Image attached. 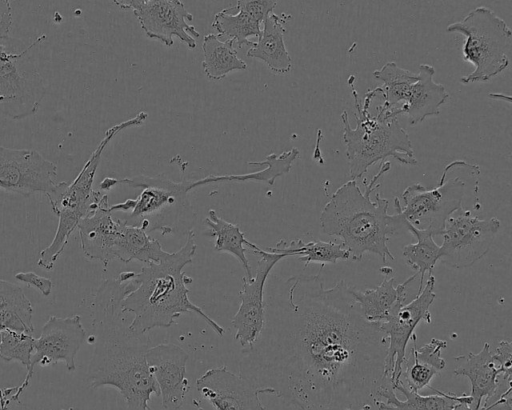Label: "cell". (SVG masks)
<instances>
[{
	"mask_svg": "<svg viewBox=\"0 0 512 410\" xmlns=\"http://www.w3.org/2000/svg\"><path fill=\"white\" fill-rule=\"evenodd\" d=\"M449 167L444 168L436 187L427 189L420 183L408 186L402 193L403 217L415 228L442 235L447 219L462 209L466 182L459 177L448 178Z\"/></svg>",
	"mask_w": 512,
	"mask_h": 410,
	"instance_id": "cell-10",
	"label": "cell"
},
{
	"mask_svg": "<svg viewBox=\"0 0 512 410\" xmlns=\"http://www.w3.org/2000/svg\"><path fill=\"white\" fill-rule=\"evenodd\" d=\"M407 232L411 233L416 239V243L407 244L403 247V257L406 264L420 276L418 292L423 288L424 275L428 272L429 276L436 263L440 259V246L434 241L433 233L429 230H420L406 222Z\"/></svg>",
	"mask_w": 512,
	"mask_h": 410,
	"instance_id": "cell-33",
	"label": "cell"
},
{
	"mask_svg": "<svg viewBox=\"0 0 512 410\" xmlns=\"http://www.w3.org/2000/svg\"><path fill=\"white\" fill-rule=\"evenodd\" d=\"M195 233H186L184 245L176 252L167 255L158 263L143 266L135 272L137 287L122 301V311L133 313L129 327L142 334L154 328H169L183 313L193 312L219 336L225 329L209 317L199 306L189 299L188 284L193 279L183 269L193 262L196 253Z\"/></svg>",
	"mask_w": 512,
	"mask_h": 410,
	"instance_id": "cell-4",
	"label": "cell"
},
{
	"mask_svg": "<svg viewBox=\"0 0 512 410\" xmlns=\"http://www.w3.org/2000/svg\"><path fill=\"white\" fill-rule=\"evenodd\" d=\"M196 388L216 410H266L259 397L262 390L226 366L207 370Z\"/></svg>",
	"mask_w": 512,
	"mask_h": 410,
	"instance_id": "cell-17",
	"label": "cell"
},
{
	"mask_svg": "<svg viewBox=\"0 0 512 410\" xmlns=\"http://www.w3.org/2000/svg\"><path fill=\"white\" fill-rule=\"evenodd\" d=\"M0 339H1V331H0Z\"/></svg>",
	"mask_w": 512,
	"mask_h": 410,
	"instance_id": "cell-40",
	"label": "cell"
},
{
	"mask_svg": "<svg viewBox=\"0 0 512 410\" xmlns=\"http://www.w3.org/2000/svg\"><path fill=\"white\" fill-rule=\"evenodd\" d=\"M435 68L420 64L418 80L413 84L406 103L400 106L401 115H406L410 125H417L427 117L440 114V106L449 99L444 85L433 79Z\"/></svg>",
	"mask_w": 512,
	"mask_h": 410,
	"instance_id": "cell-22",
	"label": "cell"
},
{
	"mask_svg": "<svg viewBox=\"0 0 512 410\" xmlns=\"http://www.w3.org/2000/svg\"><path fill=\"white\" fill-rule=\"evenodd\" d=\"M34 342L35 338L31 334L1 330L0 358L6 362L18 361L29 371Z\"/></svg>",
	"mask_w": 512,
	"mask_h": 410,
	"instance_id": "cell-34",
	"label": "cell"
},
{
	"mask_svg": "<svg viewBox=\"0 0 512 410\" xmlns=\"http://www.w3.org/2000/svg\"><path fill=\"white\" fill-rule=\"evenodd\" d=\"M268 251L282 253L288 256H297L305 267L310 263L335 264L339 260L350 259V253L344 244L335 241L311 240L304 242L302 239H294L289 243L280 240L275 247L267 248Z\"/></svg>",
	"mask_w": 512,
	"mask_h": 410,
	"instance_id": "cell-30",
	"label": "cell"
},
{
	"mask_svg": "<svg viewBox=\"0 0 512 410\" xmlns=\"http://www.w3.org/2000/svg\"><path fill=\"white\" fill-rule=\"evenodd\" d=\"M188 353L172 343L152 346L146 353V362L153 376L162 406L166 410H178L182 407L190 390L186 377Z\"/></svg>",
	"mask_w": 512,
	"mask_h": 410,
	"instance_id": "cell-18",
	"label": "cell"
},
{
	"mask_svg": "<svg viewBox=\"0 0 512 410\" xmlns=\"http://www.w3.org/2000/svg\"><path fill=\"white\" fill-rule=\"evenodd\" d=\"M204 222L207 225L205 235L215 238V251L232 254L241 263L246 274L245 277L251 279L253 277L252 269L245 253L248 240L239 226L224 220L213 209L208 211Z\"/></svg>",
	"mask_w": 512,
	"mask_h": 410,
	"instance_id": "cell-32",
	"label": "cell"
},
{
	"mask_svg": "<svg viewBox=\"0 0 512 410\" xmlns=\"http://www.w3.org/2000/svg\"><path fill=\"white\" fill-rule=\"evenodd\" d=\"M389 161L382 162L377 174L362 192L356 180L341 185L325 204L320 215V226L324 234L339 237L350 253V259L361 261L365 253L378 255L383 262L394 260L387 245L393 235L407 232L406 222L400 212V201L394 199L396 213L388 214L389 201L376 193L378 179L390 170Z\"/></svg>",
	"mask_w": 512,
	"mask_h": 410,
	"instance_id": "cell-3",
	"label": "cell"
},
{
	"mask_svg": "<svg viewBox=\"0 0 512 410\" xmlns=\"http://www.w3.org/2000/svg\"><path fill=\"white\" fill-rule=\"evenodd\" d=\"M470 405L471 397L469 395L462 394L460 400L455 404L452 410H474Z\"/></svg>",
	"mask_w": 512,
	"mask_h": 410,
	"instance_id": "cell-38",
	"label": "cell"
},
{
	"mask_svg": "<svg viewBox=\"0 0 512 410\" xmlns=\"http://www.w3.org/2000/svg\"><path fill=\"white\" fill-rule=\"evenodd\" d=\"M68 410H74L73 408H69Z\"/></svg>",
	"mask_w": 512,
	"mask_h": 410,
	"instance_id": "cell-39",
	"label": "cell"
},
{
	"mask_svg": "<svg viewBox=\"0 0 512 410\" xmlns=\"http://www.w3.org/2000/svg\"><path fill=\"white\" fill-rule=\"evenodd\" d=\"M290 15L271 13L263 21L257 42L247 51V57L263 61L275 74H287L292 69V59L284 42L285 23Z\"/></svg>",
	"mask_w": 512,
	"mask_h": 410,
	"instance_id": "cell-23",
	"label": "cell"
},
{
	"mask_svg": "<svg viewBox=\"0 0 512 410\" xmlns=\"http://www.w3.org/2000/svg\"><path fill=\"white\" fill-rule=\"evenodd\" d=\"M119 8L132 10L142 30L150 39L160 41L166 46H172L173 37H178L190 49L197 45L195 38L200 33L194 25L188 24L193 20L184 3L179 0H114Z\"/></svg>",
	"mask_w": 512,
	"mask_h": 410,
	"instance_id": "cell-13",
	"label": "cell"
},
{
	"mask_svg": "<svg viewBox=\"0 0 512 410\" xmlns=\"http://www.w3.org/2000/svg\"><path fill=\"white\" fill-rule=\"evenodd\" d=\"M501 227L496 217L480 219L463 208L446 221L439 261L454 269H464L482 259L490 250Z\"/></svg>",
	"mask_w": 512,
	"mask_h": 410,
	"instance_id": "cell-12",
	"label": "cell"
},
{
	"mask_svg": "<svg viewBox=\"0 0 512 410\" xmlns=\"http://www.w3.org/2000/svg\"><path fill=\"white\" fill-rule=\"evenodd\" d=\"M117 184L143 188L136 199L110 206L111 212L126 213L122 220L129 226L141 228L147 233L156 230L168 235L179 231V224L186 223L190 215L194 216L187 195H183L175 187V182L164 176L116 179Z\"/></svg>",
	"mask_w": 512,
	"mask_h": 410,
	"instance_id": "cell-8",
	"label": "cell"
},
{
	"mask_svg": "<svg viewBox=\"0 0 512 410\" xmlns=\"http://www.w3.org/2000/svg\"><path fill=\"white\" fill-rule=\"evenodd\" d=\"M147 118L148 114L142 111L135 117L109 128L76 178L71 183L58 182L46 195L52 211L58 217V226L52 242L40 252L38 266L47 270L53 269L72 232L79 222L97 206L103 196L100 191H94L92 186L105 147L117 133L140 126Z\"/></svg>",
	"mask_w": 512,
	"mask_h": 410,
	"instance_id": "cell-6",
	"label": "cell"
},
{
	"mask_svg": "<svg viewBox=\"0 0 512 410\" xmlns=\"http://www.w3.org/2000/svg\"><path fill=\"white\" fill-rule=\"evenodd\" d=\"M494 360L502 368L504 375L503 378L511 381V368H512V344L510 341L502 340L492 353Z\"/></svg>",
	"mask_w": 512,
	"mask_h": 410,
	"instance_id": "cell-35",
	"label": "cell"
},
{
	"mask_svg": "<svg viewBox=\"0 0 512 410\" xmlns=\"http://www.w3.org/2000/svg\"><path fill=\"white\" fill-rule=\"evenodd\" d=\"M247 248L260 256L255 275L251 279L243 277L242 288L239 293L240 306L231 319L235 328V340L246 349L250 347L260 335L265 319V283L272 268L287 256L262 249L248 241Z\"/></svg>",
	"mask_w": 512,
	"mask_h": 410,
	"instance_id": "cell-14",
	"label": "cell"
},
{
	"mask_svg": "<svg viewBox=\"0 0 512 410\" xmlns=\"http://www.w3.org/2000/svg\"><path fill=\"white\" fill-rule=\"evenodd\" d=\"M138 285L135 272H121L115 279H105L92 302L94 351L88 365L87 382L93 389L116 388L128 410H152V394L159 389L146 362L152 347L148 333L132 330L121 308L123 299Z\"/></svg>",
	"mask_w": 512,
	"mask_h": 410,
	"instance_id": "cell-2",
	"label": "cell"
},
{
	"mask_svg": "<svg viewBox=\"0 0 512 410\" xmlns=\"http://www.w3.org/2000/svg\"><path fill=\"white\" fill-rule=\"evenodd\" d=\"M167 253L157 239L141 228L129 226L123 221L114 250L115 259L125 264L137 260L147 265L160 262Z\"/></svg>",
	"mask_w": 512,
	"mask_h": 410,
	"instance_id": "cell-29",
	"label": "cell"
},
{
	"mask_svg": "<svg viewBox=\"0 0 512 410\" xmlns=\"http://www.w3.org/2000/svg\"><path fill=\"white\" fill-rule=\"evenodd\" d=\"M15 278L28 285L32 286L42 293L43 296H49L52 291L53 282L46 277L37 275L34 272H19L15 275Z\"/></svg>",
	"mask_w": 512,
	"mask_h": 410,
	"instance_id": "cell-36",
	"label": "cell"
},
{
	"mask_svg": "<svg viewBox=\"0 0 512 410\" xmlns=\"http://www.w3.org/2000/svg\"><path fill=\"white\" fill-rule=\"evenodd\" d=\"M85 338L86 331L79 315L65 318L50 316L43 325L40 336L35 339L30 370L27 371L23 383L16 388L12 399H17L28 386L36 364L47 366L62 361L69 372H74L75 356Z\"/></svg>",
	"mask_w": 512,
	"mask_h": 410,
	"instance_id": "cell-16",
	"label": "cell"
},
{
	"mask_svg": "<svg viewBox=\"0 0 512 410\" xmlns=\"http://www.w3.org/2000/svg\"><path fill=\"white\" fill-rule=\"evenodd\" d=\"M33 308L22 289L9 281L0 279V331L12 330L33 334Z\"/></svg>",
	"mask_w": 512,
	"mask_h": 410,
	"instance_id": "cell-28",
	"label": "cell"
},
{
	"mask_svg": "<svg viewBox=\"0 0 512 410\" xmlns=\"http://www.w3.org/2000/svg\"><path fill=\"white\" fill-rule=\"evenodd\" d=\"M415 343L403 364L405 370H402L401 377H404L406 383L401 382L408 389L418 392L425 387L430 388L431 380L445 368L446 362L441 352L447 347V342L432 338L418 349Z\"/></svg>",
	"mask_w": 512,
	"mask_h": 410,
	"instance_id": "cell-25",
	"label": "cell"
},
{
	"mask_svg": "<svg viewBox=\"0 0 512 410\" xmlns=\"http://www.w3.org/2000/svg\"><path fill=\"white\" fill-rule=\"evenodd\" d=\"M234 44L233 39L221 41L217 34L204 36L202 67L209 79L222 80L232 71L247 69V64L238 57Z\"/></svg>",
	"mask_w": 512,
	"mask_h": 410,
	"instance_id": "cell-31",
	"label": "cell"
},
{
	"mask_svg": "<svg viewBox=\"0 0 512 410\" xmlns=\"http://www.w3.org/2000/svg\"><path fill=\"white\" fill-rule=\"evenodd\" d=\"M318 274L275 278L262 331L240 375L298 410H375L393 384L384 374L388 338L364 318L351 286Z\"/></svg>",
	"mask_w": 512,
	"mask_h": 410,
	"instance_id": "cell-1",
	"label": "cell"
},
{
	"mask_svg": "<svg viewBox=\"0 0 512 410\" xmlns=\"http://www.w3.org/2000/svg\"><path fill=\"white\" fill-rule=\"evenodd\" d=\"M373 76L383 83L376 87L377 96L383 98V103L378 107L388 117L397 118L396 111L408 100L412 86L418 80V73L404 69L395 62H387L375 70Z\"/></svg>",
	"mask_w": 512,
	"mask_h": 410,
	"instance_id": "cell-27",
	"label": "cell"
},
{
	"mask_svg": "<svg viewBox=\"0 0 512 410\" xmlns=\"http://www.w3.org/2000/svg\"><path fill=\"white\" fill-rule=\"evenodd\" d=\"M122 225V219L113 218L108 195L103 194L97 206L77 226L84 255L101 261L106 268L115 259L114 250Z\"/></svg>",
	"mask_w": 512,
	"mask_h": 410,
	"instance_id": "cell-19",
	"label": "cell"
},
{
	"mask_svg": "<svg viewBox=\"0 0 512 410\" xmlns=\"http://www.w3.org/2000/svg\"><path fill=\"white\" fill-rule=\"evenodd\" d=\"M382 282L375 288L357 290L351 286V293L364 318L371 322H382L401 295L407 293L408 285L418 276L417 273L395 286L393 269L383 266L379 269Z\"/></svg>",
	"mask_w": 512,
	"mask_h": 410,
	"instance_id": "cell-24",
	"label": "cell"
},
{
	"mask_svg": "<svg viewBox=\"0 0 512 410\" xmlns=\"http://www.w3.org/2000/svg\"><path fill=\"white\" fill-rule=\"evenodd\" d=\"M13 17L10 1L0 0V46L8 45L13 38L10 36Z\"/></svg>",
	"mask_w": 512,
	"mask_h": 410,
	"instance_id": "cell-37",
	"label": "cell"
},
{
	"mask_svg": "<svg viewBox=\"0 0 512 410\" xmlns=\"http://www.w3.org/2000/svg\"><path fill=\"white\" fill-rule=\"evenodd\" d=\"M462 360L453 371L456 376H465L471 384V407L474 410H480L482 401L492 398L500 388L504 372L499 364L494 360L490 345L485 342L483 348L478 353L469 352L467 355L456 357ZM484 404V405H485Z\"/></svg>",
	"mask_w": 512,
	"mask_h": 410,
	"instance_id": "cell-21",
	"label": "cell"
},
{
	"mask_svg": "<svg viewBox=\"0 0 512 410\" xmlns=\"http://www.w3.org/2000/svg\"><path fill=\"white\" fill-rule=\"evenodd\" d=\"M446 30L466 37L463 60L470 62L474 70L460 79L462 84L489 81L509 66L512 32L504 19L491 9L476 7L462 20L448 25Z\"/></svg>",
	"mask_w": 512,
	"mask_h": 410,
	"instance_id": "cell-7",
	"label": "cell"
},
{
	"mask_svg": "<svg viewBox=\"0 0 512 410\" xmlns=\"http://www.w3.org/2000/svg\"><path fill=\"white\" fill-rule=\"evenodd\" d=\"M45 39L42 34L25 47L15 39L0 46V115L22 120L39 110L47 87L30 52Z\"/></svg>",
	"mask_w": 512,
	"mask_h": 410,
	"instance_id": "cell-9",
	"label": "cell"
},
{
	"mask_svg": "<svg viewBox=\"0 0 512 410\" xmlns=\"http://www.w3.org/2000/svg\"><path fill=\"white\" fill-rule=\"evenodd\" d=\"M348 82L357 109L354 114L356 127H351L347 111L342 112L341 121L351 180L361 178L370 166L387 157H393L401 164L416 165L418 161L414 158L411 140L398 118H386L377 109L375 115L369 112L371 102L377 96L376 89L365 94L361 106L354 76L351 75Z\"/></svg>",
	"mask_w": 512,
	"mask_h": 410,
	"instance_id": "cell-5",
	"label": "cell"
},
{
	"mask_svg": "<svg viewBox=\"0 0 512 410\" xmlns=\"http://www.w3.org/2000/svg\"><path fill=\"white\" fill-rule=\"evenodd\" d=\"M57 165L33 149L0 145V190L30 196L50 193L56 184Z\"/></svg>",
	"mask_w": 512,
	"mask_h": 410,
	"instance_id": "cell-15",
	"label": "cell"
},
{
	"mask_svg": "<svg viewBox=\"0 0 512 410\" xmlns=\"http://www.w3.org/2000/svg\"><path fill=\"white\" fill-rule=\"evenodd\" d=\"M273 0H239L234 6L222 9L215 14L211 26L218 36L233 39L238 47L251 46L249 37H259L260 25L276 7Z\"/></svg>",
	"mask_w": 512,
	"mask_h": 410,
	"instance_id": "cell-20",
	"label": "cell"
},
{
	"mask_svg": "<svg viewBox=\"0 0 512 410\" xmlns=\"http://www.w3.org/2000/svg\"><path fill=\"white\" fill-rule=\"evenodd\" d=\"M435 394L420 395L408 389L401 380L393 387L384 388L380 392L381 401L377 402L378 410H452L461 395L443 392L430 387Z\"/></svg>",
	"mask_w": 512,
	"mask_h": 410,
	"instance_id": "cell-26",
	"label": "cell"
},
{
	"mask_svg": "<svg viewBox=\"0 0 512 410\" xmlns=\"http://www.w3.org/2000/svg\"><path fill=\"white\" fill-rule=\"evenodd\" d=\"M435 283V277L430 275L422 290L410 303L405 304L407 293L401 295L385 319L380 322L381 329L388 338L384 374L391 380L393 386L401 379L408 342L417 340L416 326L421 320L428 323L431 321L429 308L436 298Z\"/></svg>",
	"mask_w": 512,
	"mask_h": 410,
	"instance_id": "cell-11",
	"label": "cell"
}]
</instances>
